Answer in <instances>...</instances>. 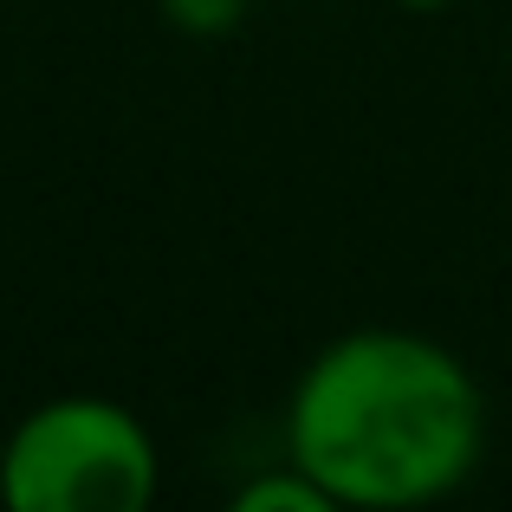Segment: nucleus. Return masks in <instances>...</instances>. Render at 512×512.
<instances>
[{
	"instance_id": "1",
	"label": "nucleus",
	"mask_w": 512,
	"mask_h": 512,
	"mask_svg": "<svg viewBox=\"0 0 512 512\" xmlns=\"http://www.w3.org/2000/svg\"><path fill=\"white\" fill-rule=\"evenodd\" d=\"M480 448L487 402L474 370L422 331H344L299 370L286 402V461H299L331 506H435L467 487Z\"/></svg>"
},
{
	"instance_id": "2",
	"label": "nucleus",
	"mask_w": 512,
	"mask_h": 512,
	"mask_svg": "<svg viewBox=\"0 0 512 512\" xmlns=\"http://www.w3.org/2000/svg\"><path fill=\"white\" fill-rule=\"evenodd\" d=\"M156 487L163 448L117 396H52L0 448V500L13 512H143Z\"/></svg>"
},
{
	"instance_id": "3",
	"label": "nucleus",
	"mask_w": 512,
	"mask_h": 512,
	"mask_svg": "<svg viewBox=\"0 0 512 512\" xmlns=\"http://www.w3.org/2000/svg\"><path fill=\"white\" fill-rule=\"evenodd\" d=\"M234 512H338V506L299 461H273L234 493Z\"/></svg>"
},
{
	"instance_id": "4",
	"label": "nucleus",
	"mask_w": 512,
	"mask_h": 512,
	"mask_svg": "<svg viewBox=\"0 0 512 512\" xmlns=\"http://www.w3.org/2000/svg\"><path fill=\"white\" fill-rule=\"evenodd\" d=\"M163 13L195 39H221L227 26L247 20V0H163Z\"/></svg>"
},
{
	"instance_id": "5",
	"label": "nucleus",
	"mask_w": 512,
	"mask_h": 512,
	"mask_svg": "<svg viewBox=\"0 0 512 512\" xmlns=\"http://www.w3.org/2000/svg\"><path fill=\"white\" fill-rule=\"evenodd\" d=\"M402 13H441V7H454V0H396Z\"/></svg>"
}]
</instances>
